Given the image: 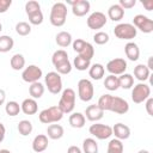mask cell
<instances>
[{
	"instance_id": "6da1fadb",
	"label": "cell",
	"mask_w": 153,
	"mask_h": 153,
	"mask_svg": "<svg viewBox=\"0 0 153 153\" xmlns=\"http://www.w3.org/2000/svg\"><path fill=\"white\" fill-rule=\"evenodd\" d=\"M66 19H67V6H66V4L61 2V1L55 2L51 6V11H50V17H49L50 24L53 26L60 27V26L65 25Z\"/></svg>"
},
{
	"instance_id": "60d3db41",
	"label": "cell",
	"mask_w": 153,
	"mask_h": 153,
	"mask_svg": "<svg viewBox=\"0 0 153 153\" xmlns=\"http://www.w3.org/2000/svg\"><path fill=\"white\" fill-rule=\"evenodd\" d=\"M37 11H41V5H39L38 1H36V0H30V1H27V2L25 4V12H26L27 16H29V14H32V13H35V12H37Z\"/></svg>"
},
{
	"instance_id": "44dd1931",
	"label": "cell",
	"mask_w": 153,
	"mask_h": 153,
	"mask_svg": "<svg viewBox=\"0 0 153 153\" xmlns=\"http://www.w3.org/2000/svg\"><path fill=\"white\" fill-rule=\"evenodd\" d=\"M108 17L112 22H120L124 17V10L118 4H114L108 10Z\"/></svg>"
},
{
	"instance_id": "d6a6232c",
	"label": "cell",
	"mask_w": 153,
	"mask_h": 153,
	"mask_svg": "<svg viewBox=\"0 0 153 153\" xmlns=\"http://www.w3.org/2000/svg\"><path fill=\"white\" fill-rule=\"evenodd\" d=\"M19 134L22 136H27L31 134L33 127H32V123L29 121V120H22L19 123H18V127H17Z\"/></svg>"
},
{
	"instance_id": "484cf974",
	"label": "cell",
	"mask_w": 153,
	"mask_h": 153,
	"mask_svg": "<svg viewBox=\"0 0 153 153\" xmlns=\"http://www.w3.org/2000/svg\"><path fill=\"white\" fill-rule=\"evenodd\" d=\"M56 44L61 48H67L72 43V35L67 31H60L55 37Z\"/></svg>"
},
{
	"instance_id": "e0dca14e",
	"label": "cell",
	"mask_w": 153,
	"mask_h": 153,
	"mask_svg": "<svg viewBox=\"0 0 153 153\" xmlns=\"http://www.w3.org/2000/svg\"><path fill=\"white\" fill-rule=\"evenodd\" d=\"M112 135H115V139L118 140H127L130 136V128L123 123H116L112 127Z\"/></svg>"
},
{
	"instance_id": "5b68a950",
	"label": "cell",
	"mask_w": 153,
	"mask_h": 153,
	"mask_svg": "<svg viewBox=\"0 0 153 153\" xmlns=\"http://www.w3.org/2000/svg\"><path fill=\"white\" fill-rule=\"evenodd\" d=\"M114 35L120 38V39H127L130 41L133 38L136 37L137 35V30L135 29V26L130 23H121L117 24L114 29Z\"/></svg>"
},
{
	"instance_id": "9a60e30c",
	"label": "cell",
	"mask_w": 153,
	"mask_h": 153,
	"mask_svg": "<svg viewBox=\"0 0 153 153\" xmlns=\"http://www.w3.org/2000/svg\"><path fill=\"white\" fill-rule=\"evenodd\" d=\"M110 111L118 114V115H124L129 111V104L126 99L121 98V97H112V102H111V108Z\"/></svg>"
},
{
	"instance_id": "b9f144b4",
	"label": "cell",
	"mask_w": 153,
	"mask_h": 153,
	"mask_svg": "<svg viewBox=\"0 0 153 153\" xmlns=\"http://www.w3.org/2000/svg\"><path fill=\"white\" fill-rule=\"evenodd\" d=\"M27 17H29V23L31 25H41L43 23V19H44L42 11H37L32 14H29Z\"/></svg>"
},
{
	"instance_id": "4fadbf2b",
	"label": "cell",
	"mask_w": 153,
	"mask_h": 153,
	"mask_svg": "<svg viewBox=\"0 0 153 153\" xmlns=\"http://www.w3.org/2000/svg\"><path fill=\"white\" fill-rule=\"evenodd\" d=\"M126 69H127V61L121 57L112 59L106 63V71L111 75H122L123 73H126Z\"/></svg>"
},
{
	"instance_id": "9c48e42d",
	"label": "cell",
	"mask_w": 153,
	"mask_h": 153,
	"mask_svg": "<svg viewBox=\"0 0 153 153\" xmlns=\"http://www.w3.org/2000/svg\"><path fill=\"white\" fill-rule=\"evenodd\" d=\"M88 131L92 136H94L98 140H106L112 135V127L96 122L88 128Z\"/></svg>"
},
{
	"instance_id": "bcb514c9",
	"label": "cell",
	"mask_w": 153,
	"mask_h": 153,
	"mask_svg": "<svg viewBox=\"0 0 153 153\" xmlns=\"http://www.w3.org/2000/svg\"><path fill=\"white\" fill-rule=\"evenodd\" d=\"M146 111H147V114L149 115V116H153V98L152 97H149V98H147L146 99Z\"/></svg>"
},
{
	"instance_id": "74e56055",
	"label": "cell",
	"mask_w": 153,
	"mask_h": 153,
	"mask_svg": "<svg viewBox=\"0 0 153 153\" xmlns=\"http://www.w3.org/2000/svg\"><path fill=\"white\" fill-rule=\"evenodd\" d=\"M73 66H74L78 71H81V72H82V71H86V69L90 68L91 61L85 60V59H82V57H80V56H75L74 60H73Z\"/></svg>"
},
{
	"instance_id": "7bdbcfd3",
	"label": "cell",
	"mask_w": 153,
	"mask_h": 153,
	"mask_svg": "<svg viewBox=\"0 0 153 153\" xmlns=\"http://www.w3.org/2000/svg\"><path fill=\"white\" fill-rule=\"evenodd\" d=\"M55 69H56V72H57L60 75H61V74H62V75L69 74L71 71H72V63H71V61L68 60V61H66V62H63V63L56 66Z\"/></svg>"
},
{
	"instance_id": "8fae6325",
	"label": "cell",
	"mask_w": 153,
	"mask_h": 153,
	"mask_svg": "<svg viewBox=\"0 0 153 153\" xmlns=\"http://www.w3.org/2000/svg\"><path fill=\"white\" fill-rule=\"evenodd\" d=\"M133 25L143 33H151L153 31V20L143 14H136L133 18Z\"/></svg>"
},
{
	"instance_id": "db71d44e",
	"label": "cell",
	"mask_w": 153,
	"mask_h": 153,
	"mask_svg": "<svg viewBox=\"0 0 153 153\" xmlns=\"http://www.w3.org/2000/svg\"><path fill=\"white\" fill-rule=\"evenodd\" d=\"M1 30H2V24L0 23V32H1Z\"/></svg>"
},
{
	"instance_id": "836d02e7",
	"label": "cell",
	"mask_w": 153,
	"mask_h": 153,
	"mask_svg": "<svg viewBox=\"0 0 153 153\" xmlns=\"http://www.w3.org/2000/svg\"><path fill=\"white\" fill-rule=\"evenodd\" d=\"M123 143L118 139H112L108 143L106 153H123Z\"/></svg>"
},
{
	"instance_id": "ee69618b",
	"label": "cell",
	"mask_w": 153,
	"mask_h": 153,
	"mask_svg": "<svg viewBox=\"0 0 153 153\" xmlns=\"http://www.w3.org/2000/svg\"><path fill=\"white\" fill-rule=\"evenodd\" d=\"M118 5L123 8V10H128V8H131L136 5V1L135 0H120Z\"/></svg>"
},
{
	"instance_id": "277c9868",
	"label": "cell",
	"mask_w": 153,
	"mask_h": 153,
	"mask_svg": "<svg viewBox=\"0 0 153 153\" xmlns=\"http://www.w3.org/2000/svg\"><path fill=\"white\" fill-rule=\"evenodd\" d=\"M72 45H73V50L78 53V56L91 61V59L94 55V48L91 43H88L81 38H76L75 41L72 42Z\"/></svg>"
},
{
	"instance_id": "f1b7e54d",
	"label": "cell",
	"mask_w": 153,
	"mask_h": 153,
	"mask_svg": "<svg viewBox=\"0 0 153 153\" xmlns=\"http://www.w3.org/2000/svg\"><path fill=\"white\" fill-rule=\"evenodd\" d=\"M82 153H98V143L94 139L87 137L82 141Z\"/></svg>"
},
{
	"instance_id": "52a82bcc",
	"label": "cell",
	"mask_w": 153,
	"mask_h": 153,
	"mask_svg": "<svg viewBox=\"0 0 153 153\" xmlns=\"http://www.w3.org/2000/svg\"><path fill=\"white\" fill-rule=\"evenodd\" d=\"M149 97H151V87L145 82L136 84L131 90V100L135 104L143 103Z\"/></svg>"
},
{
	"instance_id": "3957f363",
	"label": "cell",
	"mask_w": 153,
	"mask_h": 153,
	"mask_svg": "<svg viewBox=\"0 0 153 153\" xmlns=\"http://www.w3.org/2000/svg\"><path fill=\"white\" fill-rule=\"evenodd\" d=\"M63 117V112L60 110V108L56 106H49L44 110H42L38 115V118L42 123L44 124H51V123H57L61 121Z\"/></svg>"
},
{
	"instance_id": "4dcf8cb0",
	"label": "cell",
	"mask_w": 153,
	"mask_h": 153,
	"mask_svg": "<svg viewBox=\"0 0 153 153\" xmlns=\"http://www.w3.org/2000/svg\"><path fill=\"white\" fill-rule=\"evenodd\" d=\"M13 45H14V41L11 36L7 35L0 36V53H7L12 50Z\"/></svg>"
},
{
	"instance_id": "7c38bea8",
	"label": "cell",
	"mask_w": 153,
	"mask_h": 153,
	"mask_svg": "<svg viewBox=\"0 0 153 153\" xmlns=\"http://www.w3.org/2000/svg\"><path fill=\"white\" fill-rule=\"evenodd\" d=\"M106 20H108V18L103 12L96 11V12H93L88 16L86 23H87V26L91 30H99V29L105 26Z\"/></svg>"
},
{
	"instance_id": "7a4b0ae2",
	"label": "cell",
	"mask_w": 153,
	"mask_h": 153,
	"mask_svg": "<svg viewBox=\"0 0 153 153\" xmlns=\"http://www.w3.org/2000/svg\"><path fill=\"white\" fill-rule=\"evenodd\" d=\"M75 92L73 88H65L62 91V94H61V98L59 100V104L57 106L60 108V110L63 112V114H71L73 110H74V106H75Z\"/></svg>"
},
{
	"instance_id": "1f68e13d",
	"label": "cell",
	"mask_w": 153,
	"mask_h": 153,
	"mask_svg": "<svg viewBox=\"0 0 153 153\" xmlns=\"http://www.w3.org/2000/svg\"><path fill=\"white\" fill-rule=\"evenodd\" d=\"M118 82H120V87L124 90H129L134 85V76L129 73H123L122 75L118 76Z\"/></svg>"
},
{
	"instance_id": "d6986e66",
	"label": "cell",
	"mask_w": 153,
	"mask_h": 153,
	"mask_svg": "<svg viewBox=\"0 0 153 153\" xmlns=\"http://www.w3.org/2000/svg\"><path fill=\"white\" fill-rule=\"evenodd\" d=\"M20 110L25 115H35L38 111V104L33 98H26L20 104Z\"/></svg>"
},
{
	"instance_id": "30bf717a",
	"label": "cell",
	"mask_w": 153,
	"mask_h": 153,
	"mask_svg": "<svg viewBox=\"0 0 153 153\" xmlns=\"http://www.w3.org/2000/svg\"><path fill=\"white\" fill-rule=\"evenodd\" d=\"M42 75H43L42 69L36 65H30L25 67L22 72V79L25 82H30V84L37 82L42 78Z\"/></svg>"
},
{
	"instance_id": "ab89813d",
	"label": "cell",
	"mask_w": 153,
	"mask_h": 153,
	"mask_svg": "<svg viewBox=\"0 0 153 153\" xmlns=\"http://www.w3.org/2000/svg\"><path fill=\"white\" fill-rule=\"evenodd\" d=\"M109 39H110L109 35L106 32H104V31H98V32H96L93 35V41L96 42V44H99V45L106 44L109 42Z\"/></svg>"
},
{
	"instance_id": "f6af8a7d",
	"label": "cell",
	"mask_w": 153,
	"mask_h": 153,
	"mask_svg": "<svg viewBox=\"0 0 153 153\" xmlns=\"http://www.w3.org/2000/svg\"><path fill=\"white\" fill-rule=\"evenodd\" d=\"M11 5H12V0H0V13L7 12Z\"/></svg>"
},
{
	"instance_id": "d4e9b609",
	"label": "cell",
	"mask_w": 153,
	"mask_h": 153,
	"mask_svg": "<svg viewBox=\"0 0 153 153\" xmlns=\"http://www.w3.org/2000/svg\"><path fill=\"white\" fill-rule=\"evenodd\" d=\"M68 122H69L71 127L79 129V128H82V127L85 126L86 118H85L84 114H81V112H73V114L69 116Z\"/></svg>"
},
{
	"instance_id": "8992f818",
	"label": "cell",
	"mask_w": 153,
	"mask_h": 153,
	"mask_svg": "<svg viewBox=\"0 0 153 153\" xmlns=\"http://www.w3.org/2000/svg\"><path fill=\"white\" fill-rule=\"evenodd\" d=\"M45 86L53 94H59L62 91V78L57 72H48L44 76Z\"/></svg>"
},
{
	"instance_id": "5bb4252c",
	"label": "cell",
	"mask_w": 153,
	"mask_h": 153,
	"mask_svg": "<svg viewBox=\"0 0 153 153\" xmlns=\"http://www.w3.org/2000/svg\"><path fill=\"white\" fill-rule=\"evenodd\" d=\"M67 4L72 6V13L76 17H84L90 12L91 4L87 0H74V1H68Z\"/></svg>"
},
{
	"instance_id": "d590c367",
	"label": "cell",
	"mask_w": 153,
	"mask_h": 153,
	"mask_svg": "<svg viewBox=\"0 0 153 153\" xmlns=\"http://www.w3.org/2000/svg\"><path fill=\"white\" fill-rule=\"evenodd\" d=\"M112 97H114V96H111V94H109V93H105V94L100 96V98L98 99L97 105H98L103 111H110Z\"/></svg>"
},
{
	"instance_id": "ffe728a7",
	"label": "cell",
	"mask_w": 153,
	"mask_h": 153,
	"mask_svg": "<svg viewBox=\"0 0 153 153\" xmlns=\"http://www.w3.org/2000/svg\"><path fill=\"white\" fill-rule=\"evenodd\" d=\"M124 53H126V56H127L130 61H137V60H139L140 49H139V47H137L136 43H134V42H128V43L124 45Z\"/></svg>"
},
{
	"instance_id": "f35d334b",
	"label": "cell",
	"mask_w": 153,
	"mask_h": 153,
	"mask_svg": "<svg viewBox=\"0 0 153 153\" xmlns=\"http://www.w3.org/2000/svg\"><path fill=\"white\" fill-rule=\"evenodd\" d=\"M16 32L19 36H27L31 32V25L26 22H19L16 25Z\"/></svg>"
},
{
	"instance_id": "83f0119b",
	"label": "cell",
	"mask_w": 153,
	"mask_h": 153,
	"mask_svg": "<svg viewBox=\"0 0 153 153\" xmlns=\"http://www.w3.org/2000/svg\"><path fill=\"white\" fill-rule=\"evenodd\" d=\"M11 68L14 71H22L25 67V57L22 54H14L10 60Z\"/></svg>"
},
{
	"instance_id": "ba28073f",
	"label": "cell",
	"mask_w": 153,
	"mask_h": 153,
	"mask_svg": "<svg viewBox=\"0 0 153 153\" xmlns=\"http://www.w3.org/2000/svg\"><path fill=\"white\" fill-rule=\"evenodd\" d=\"M94 87L88 79H80L78 81V96L82 102H90L93 98Z\"/></svg>"
},
{
	"instance_id": "7402d4cb",
	"label": "cell",
	"mask_w": 153,
	"mask_h": 153,
	"mask_svg": "<svg viewBox=\"0 0 153 153\" xmlns=\"http://www.w3.org/2000/svg\"><path fill=\"white\" fill-rule=\"evenodd\" d=\"M134 76H135L140 82H143V81H146V80L151 76V71L147 68L146 65L140 63V65H137V66L134 68Z\"/></svg>"
},
{
	"instance_id": "f907efd6",
	"label": "cell",
	"mask_w": 153,
	"mask_h": 153,
	"mask_svg": "<svg viewBox=\"0 0 153 153\" xmlns=\"http://www.w3.org/2000/svg\"><path fill=\"white\" fill-rule=\"evenodd\" d=\"M5 133H6V128H5V126L0 122V137H5Z\"/></svg>"
},
{
	"instance_id": "816d5d0a",
	"label": "cell",
	"mask_w": 153,
	"mask_h": 153,
	"mask_svg": "<svg viewBox=\"0 0 153 153\" xmlns=\"http://www.w3.org/2000/svg\"><path fill=\"white\" fill-rule=\"evenodd\" d=\"M0 153H11L8 149H6V148H2V149H0Z\"/></svg>"
},
{
	"instance_id": "f5cc1de1",
	"label": "cell",
	"mask_w": 153,
	"mask_h": 153,
	"mask_svg": "<svg viewBox=\"0 0 153 153\" xmlns=\"http://www.w3.org/2000/svg\"><path fill=\"white\" fill-rule=\"evenodd\" d=\"M137 153H149V152H148L147 149H140V151H139Z\"/></svg>"
},
{
	"instance_id": "681fc988",
	"label": "cell",
	"mask_w": 153,
	"mask_h": 153,
	"mask_svg": "<svg viewBox=\"0 0 153 153\" xmlns=\"http://www.w3.org/2000/svg\"><path fill=\"white\" fill-rule=\"evenodd\" d=\"M5 100H6V93L4 90L0 88V105H2L5 103Z\"/></svg>"
},
{
	"instance_id": "ac0fdd59",
	"label": "cell",
	"mask_w": 153,
	"mask_h": 153,
	"mask_svg": "<svg viewBox=\"0 0 153 153\" xmlns=\"http://www.w3.org/2000/svg\"><path fill=\"white\" fill-rule=\"evenodd\" d=\"M48 145H49L48 136L44 134H38L37 136H35L32 141V149L36 153H42L48 148Z\"/></svg>"
},
{
	"instance_id": "f546056e",
	"label": "cell",
	"mask_w": 153,
	"mask_h": 153,
	"mask_svg": "<svg viewBox=\"0 0 153 153\" xmlns=\"http://www.w3.org/2000/svg\"><path fill=\"white\" fill-rule=\"evenodd\" d=\"M66 61H68V54H67L66 50L59 49V50L54 51V54L51 56V62H53L54 67H56V66H59V65H61Z\"/></svg>"
},
{
	"instance_id": "7dc6e473",
	"label": "cell",
	"mask_w": 153,
	"mask_h": 153,
	"mask_svg": "<svg viewBox=\"0 0 153 153\" xmlns=\"http://www.w3.org/2000/svg\"><path fill=\"white\" fill-rule=\"evenodd\" d=\"M142 5L145 6V8L147 11H152L153 10V0H146V1H142Z\"/></svg>"
},
{
	"instance_id": "2e32d148",
	"label": "cell",
	"mask_w": 153,
	"mask_h": 153,
	"mask_svg": "<svg viewBox=\"0 0 153 153\" xmlns=\"http://www.w3.org/2000/svg\"><path fill=\"white\" fill-rule=\"evenodd\" d=\"M84 116H85V118H87L91 122H97V121H99V120L103 118L104 111L97 104H92V105H88L86 108Z\"/></svg>"
},
{
	"instance_id": "cb8c5ba5",
	"label": "cell",
	"mask_w": 153,
	"mask_h": 153,
	"mask_svg": "<svg viewBox=\"0 0 153 153\" xmlns=\"http://www.w3.org/2000/svg\"><path fill=\"white\" fill-rule=\"evenodd\" d=\"M104 73H105V68L102 63H93L88 68V75L93 80H100L104 76Z\"/></svg>"
},
{
	"instance_id": "8d00e7d4",
	"label": "cell",
	"mask_w": 153,
	"mask_h": 153,
	"mask_svg": "<svg viewBox=\"0 0 153 153\" xmlns=\"http://www.w3.org/2000/svg\"><path fill=\"white\" fill-rule=\"evenodd\" d=\"M5 111H6V114H7L8 116L14 117V116H17V115L20 112V105H19V103H17L16 100H10V102H7L6 105H5Z\"/></svg>"
},
{
	"instance_id": "c3c4849f",
	"label": "cell",
	"mask_w": 153,
	"mask_h": 153,
	"mask_svg": "<svg viewBox=\"0 0 153 153\" xmlns=\"http://www.w3.org/2000/svg\"><path fill=\"white\" fill-rule=\"evenodd\" d=\"M67 153H82V151L78 147V146H69L68 149H67Z\"/></svg>"
},
{
	"instance_id": "603a6c76",
	"label": "cell",
	"mask_w": 153,
	"mask_h": 153,
	"mask_svg": "<svg viewBox=\"0 0 153 153\" xmlns=\"http://www.w3.org/2000/svg\"><path fill=\"white\" fill-rule=\"evenodd\" d=\"M65 129L60 124H50L47 128V136L51 140H59L63 136Z\"/></svg>"
},
{
	"instance_id": "4316f807",
	"label": "cell",
	"mask_w": 153,
	"mask_h": 153,
	"mask_svg": "<svg viewBox=\"0 0 153 153\" xmlns=\"http://www.w3.org/2000/svg\"><path fill=\"white\" fill-rule=\"evenodd\" d=\"M29 93H30L31 98H33V99H39V98L43 96V93H44V85L41 84L39 81L31 84V85L29 86Z\"/></svg>"
},
{
	"instance_id": "e575fe53",
	"label": "cell",
	"mask_w": 153,
	"mask_h": 153,
	"mask_svg": "<svg viewBox=\"0 0 153 153\" xmlns=\"http://www.w3.org/2000/svg\"><path fill=\"white\" fill-rule=\"evenodd\" d=\"M104 86H105V88L109 90V91H116L117 88H120L118 76L109 74V75L105 78V80H104Z\"/></svg>"
}]
</instances>
